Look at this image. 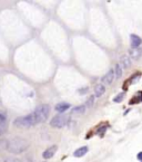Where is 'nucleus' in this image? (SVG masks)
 I'll list each match as a JSON object with an SVG mask.
<instances>
[{
	"label": "nucleus",
	"mask_w": 142,
	"mask_h": 162,
	"mask_svg": "<svg viewBox=\"0 0 142 162\" xmlns=\"http://www.w3.org/2000/svg\"><path fill=\"white\" fill-rule=\"evenodd\" d=\"M28 148H29V142L23 138H13L9 140L8 151L12 154H20L27 151Z\"/></svg>",
	"instance_id": "obj_1"
},
{
	"label": "nucleus",
	"mask_w": 142,
	"mask_h": 162,
	"mask_svg": "<svg viewBox=\"0 0 142 162\" xmlns=\"http://www.w3.org/2000/svg\"><path fill=\"white\" fill-rule=\"evenodd\" d=\"M33 116H34V120H36V123L39 124V123H42L44 121L48 120L50 114V106L48 104H41L39 105L38 107H36V110L32 112Z\"/></svg>",
	"instance_id": "obj_2"
},
{
	"label": "nucleus",
	"mask_w": 142,
	"mask_h": 162,
	"mask_svg": "<svg viewBox=\"0 0 142 162\" xmlns=\"http://www.w3.org/2000/svg\"><path fill=\"white\" fill-rule=\"evenodd\" d=\"M37 123H36V120H34V116H33V114H28L26 116H20L16 118L15 121H13V125L16 126V128H29L33 126V125H36Z\"/></svg>",
	"instance_id": "obj_3"
},
{
	"label": "nucleus",
	"mask_w": 142,
	"mask_h": 162,
	"mask_svg": "<svg viewBox=\"0 0 142 162\" xmlns=\"http://www.w3.org/2000/svg\"><path fill=\"white\" fill-rule=\"evenodd\" d=\"M69 122V116L66 114H58L56 116L52 117V120L50 121V125L55 128H62L66 126Z\"/></svg>",
	"instance_id": "obj_4"
},
{
	"label": "nucleus",
	"mask_w": 142,
	"mask_h": 162,
	"mask_svg": "<svg viewBox=\"0 0 142 162\" xmlns=\"http://www.w3.org/2000/svg\"><path fill=\"white\" fill-rule=\"evenodd\" d=\"M115 69H110L109 72L107 73L102 77V84L103 85H111L112 82L115 81Z\"/></svg>",
	"instance_id": "obj_5"
},
{
	"label": "nucleus",
	"mask_w": 142,
	"mask_h": 162,
	"mask_svg": "<svg viewBox=\"0 0 142 162\" xmlns=\"http://www.w3.org/2000/svg\"><path fill=\"white\" fill-rule=\"evenodd\" d=\"M58 150V146L57 145H51L49 148H47L42 153V158L44 159H50L56 154V152Z\"/></svg>",
	"instance_id": "obj_6"
},
{
	"label": "nucleus",
	"mask_w": 142,
	"mask_h": 162,
	"mask_svg": "<svg viewBox=\"0 0 142 162\" xmlns=\"http://www.w3.org/2000/svg\"><path fill=\"white\" fill-rule=\"evenodd\" d=\"M141 44L142 39L138 35H134V34L130 35V45H131L132 48H139V46Z\"/></svg>",
	"instance_id": "obj_7"
},
{
	"label": "nucleus",
	"mask_w": 142,
	"mask_h": 162,
	"mask_svg": "<svg viewBox=\"0 0 142 162\" xmlns=\"http://www.w3.org/2000/svg\"><path fill=\"white\" fill-rule=\"evenodd\" d=\"M70 106H71L70 104L67 103V102H61V103H58V104L55 106V110L57 112L61 113V114H63V112H66L67 110H69Z\"/></svg>",
	"instance_id": "obj_8"
},
{
	"label": "nucleus",
	"mask_w": 142,
	"mask_h": 162,
	"mask_svg": "<svg viewBox=\"0 0 142 162\" xmlns=\"http://www.w3.org/2000/svg\"><path fill=\"white\" fill-rule=\"evenodd\" d=\"M120 65L122 66V68H126V69L130 68V66H131V59H130V57H129V56H127V55L121 56Z\"/></svg>",
	"instance_id": "obj_9"
},
{
	"label": "nucleus",
	"mask_w": 142,
	"mask_h": 162,
	"mask_svg": "<svg viewBox=\"0 0 142 162\" xmlns=\"http://www.w3.org/2000/svg\"><path fill=\"white\" fill-rule=\"evenodd\" d=\"M129 55L133 59H139L142 56V48H140V47L139 48H132L129 51Z\"/></svg>",
	"instance_id": "obj_10"
},
{
	"label": "nucleus",
	"mask_w": 142,
	"mask_h": 162,
	"mask_svg": "<svg viewBox=\"0 0 142 162\" xmlns=\"http://www.w3.org/2000/svg\"><path fill=\"white\" fill-rule=\"evenodd\" d=\"M88 151H89V148H88L87 145H84V146H81V148L77 149V150L75 151V153H73V156H76V158H81V156H83L84 154H87Z\"/></svg>",
	"instance_id": "obj_11"
},
{
	"label": "nucleus",
	"mask_w": 142,
	"mask_h": 162,
	"mask_svg": "<svg viewBox=\"0 0 142 162\" xmlns=\"http://www.w3.org/2000/svg\"><path fill=\"white\" fill-rule=\"evenodd\" d=\"M104 92H105V86H104L103 84L96 85V87H94V95L97 97H101L104 94Z\"/></svg>",
	"instance_id": "obj_12"
},
{
	"label": "nucleus",
	"mask_w": 142,
	"mask_h": 162,
	"mask_svg": "<svg viewBox=\"0 0 142 162\" xmlns=\"http://www.w3.org/2000/svg\"><path fill=\"white\" fill-rule=\"evenodd\" d=\"M86 108H87L86 105L76 106V107H73V108L71 110V113H72V114H83V113L86 112Z\"/></svg>",
	"instance_id": "obj_13"
},
{
	"label": "nucleus",
	"mask_w": 142,
	"mask_h": 162,
	"mask_svg": "<svg viewBox=\"0 0 142 162\" xmlns=\"http://www.w3.org/2000/svg\"><path fill=\"white\" fill-rule=\"evenodd\" d=\"M140 102H142V92H139V93H137V94L134 95L131 98L129 104L132 105V104H137V103H140Z\"/></svg>",
	"instance_id": "obj_14"
},
{
	"label": "nucleus",
	"mask_w": 142,
	"mask_h": 162,
	"mask_svg": "<svg viewBox=\"0 0 142 162\" xmlns=\"http://www.w3.org/2000/svg\"><path fill=\"white\" fill-rule=\"evenodd\" d=\"M8 144H9V141L5 139H0V152L1 151L8 150Z\"/></svg>",
	"instance_id": "obj_15"
},
{
	"label": "nucleus",
	"mask_w": 142,
	"mask_h": 162,
	"mask_svg": "<svg viewBox=\"0 0 142 162\" xmlns=\"http://www.w3.org/2000/svg\"><path fill=\"white\" fill-rule=\"evenodd\" d=\"M115 77L117 78H120L121 76H122V67H121L120 64H115Z\"/></svg>",
	"instance_id": "obj_16"
},
{
	"label": "nucleus",
	"mask_w": 142,
	"mask_h": 162,
	"mask_svg": "<svg viewBox=\"0 0 142 162\" xmlns=\"http://www.w3.org/2000/svg\"><path fill=\"white\" fill-rule=\"evenodd\" d=\"M124 97H126V94H124V93H119V94L113 98V102H115V103H120V102H122V101L124 100Z\"/></svg>",
	"instance_id": "obj_17"
},
{
	"label": "nucleus",
	"mask_w": 142,
	"mask_h": 162,
	"mask_svg": "<svg viewBox=\"0 0 142 162\" xmlns=\"http://www.w3.org/2000/svg\"><path fill=\"white\" fill-rule=\"evenodd\" d=\"M7 130V123H0V136L6 132Z\"/></svg>",
	"instance_id": "obj_18"
},
{
	"label": "nucleus",
	"mask_w": 142,
	"mask_h": 162,
	"mask_svg": "<svg viewBox=\"0 0 142 162\" xmlns=\"http://www.w3.org/2000/svg\"><path fill=\"white\" fill-rule=\"evenodd\" d=\"M93 103H94V96H90L89 98L87 100V105L88 107H91L93 105Z\"/></svg>",
	"instance_id": "obj_19"
},
{
	"label": "nucleus",
	"mask_w": 142,
	"mask_h": 162,
	"mask_svg": "<svg viewBox=\"0 0 142 162\" xmlns=\"http://www.w3.org/2000/svg\"><path fill=\"white\" fill-rule=\"evenodd\" d=\"M140 75H141L140 73H138V74H134V75H133V76L131 77V79H130V82H129V83H133V82L138 81V79L140 78Z\"/></svg>",
	"instance_id": "obj_20"
},
{
	"label": "nucleus",
	"mask_w": 142,
	"mask_h": 162,
	"mask_svg": "<svg viewBox=\"0 0 142 162\" xmlns=\"http://www.w3.org/2000/svg\"><path fill=\"white\" fill-rule=\"evenodd\" d=\"M4 162H22V161L19 160V159H17V158H7V159H5Z\"/></svg>",
	"instance_id": "obj_21"
},
{
	"label": "nucleus",
	"mask_w": 142,
	"mask_h": 162,
	"mask_svg": "<svg viewBox=\"0 0 142 162\" xmlns=\"http://www.w3.org/2000/svg\"><path fill=\"white\" fill-rule=\"evenodd\" d=\"M0 123H6V116L2 113H0Z\"/></svg>",
	"instance_id": "obj_22"
},
{
	"label": "nucleus",
	"mask_w": 142,
	"mask_h": 162,
	"mask_svg": "<svg viewBox=\"0 0 142 162\" xmlns=\"http://www.w3.org/2000/svg\"><path fill=\"white\" fill-rule=\"evenodd\" d=\"M137 159L138 160H140V161L142 162V152H139L137 154Z\"/></svg>",
	"instance_id": "obj_23"
}]
</instances>
